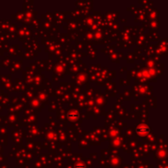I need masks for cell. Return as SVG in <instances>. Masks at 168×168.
Listing matches in <instances>:
<instances>
[{
	"mask_svg": "<svg viewBox=\"0 0 168 168\" xmlns=\"http://www.w3.org/2000/svg\"><path fill=\"white\" fill-rule=\"evenodd\" d=\"M148 131H149V129H148V127L145 125H139L138 127L136 128V132H137L139 134H140V135H144V134H146Z\"/></svg>",
	"mask_w": 168,
	"mask_h": 168,
	"instance_id": "1",
	"label": "cell"
}]
</instances>
